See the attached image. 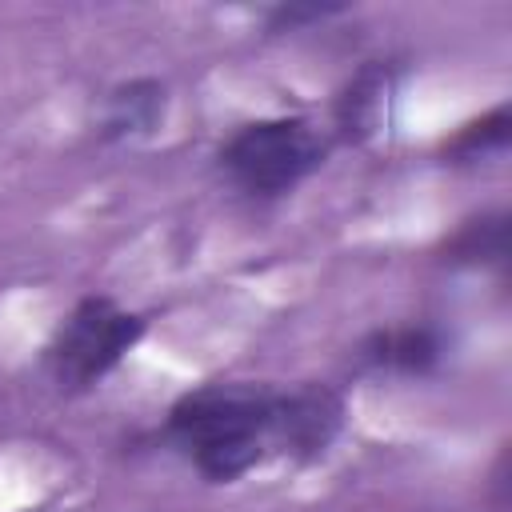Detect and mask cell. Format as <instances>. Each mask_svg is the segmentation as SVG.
Wrapping results in <instances>:
<instances>
[{
  "mask_svg": "<svg viewBox=\"0 0 512 512\" xmlns=\"http://www.w3.org/2000/svg\"><path fill=\"white\" fill-rule=\"evenodd\" d=\"M392 96V72L384 64H368L352 76V84L340 92L336 100V124L348 140H364L372 132H380L384 124V108Z\"/></svg>",
  "mask_w": 512,
  "mask_h": 512,
  "instance_id": "6",
  "label": "cell"
},
{
  "mask_svg": "<svg viewBox=\"0 0 512 512\" xmlns=\"http://www.w3.org/2000/svg\"><path fill=\"white\" fill-rule=\"evenodd\" d=\"M452 260H500L504 256V216H484V220H472L464 224L452 244H448Z\"/></svg>",
  "mask_w": 512,
  "mask_h": 512,
  "instance_id": "8",
  "label": "cell"
},
{
  "mask_svg": "<svg viewBox=\"0 0 512 512\" xmlns=\"http://www.w3.org/2000/svg\"><path fill=\"white\" fill-rule=\"evenodd\" d=\"M504 144H508V108L500 104V108H492L488 116L464 124V128L452 136L448 152H452V156H480V152L504 148Z\"/></svg>",
  "mask_w": 512,
  "mask_h": 512,
  "instance_id": "9",
  "label": "cell"
},
{
  "mask_svg": "<svg viewBox=\"0 0 512 512\" xmlns=\"http://www.w3.org/2000/svg\"><path fill=\"white\" fill-rule=\"evenodd\" d=\"M444 356V344L432 328L424 324H400V328H380L364 340L360 360L372 368L388 372H428Z\"/></svg>",
  "mask_w": 512,
  "mask_h": 512,
  "instance_id": "5",
  "label": "cell"
},
{
  "mask_svg": "<svg viewBox=\"0 0 512 512\" xmlns=\"http://www.w3.org/2000/svg\"><path fill=\"white\" fill-rule=\"evenodd\" d=\"M324 136L304 116H276L244 124L224 148V176L248 196H280L324 164Z\"/></svg>",
  "mask_w": 512,
  "mask_h": 512,
  "instance_id": "2",
  "label": "cell"
},
{
  "mask_svg": "<svg viewBox=\"0 0 512 512\" xmlns=\"http://www.w3.org/2000/svg\"><path fill=\"white\" fill-rule=\"evenodd\" d=\"M332 12H340V8H276L272 12V28L280 32V28H296V24H304V20H324V16H332Z\"/></svg>",
  "mask_w": 512,
  "mask_h": 512,
  "instance_id": "10",
  "label": "cell"
},
{
  "mask_svg": "<svg viewBox=\"0 0 512 512\" xmlns=\"http://www.w3.org/2000/svg\"><path fill=\"white\" fill-rule=\"evenodd\" d=\"M276 412V388L204 384L172 404L168 432L208 480L228 484L276 452Z\"/></svg>",
  "mask_w": 512,
  "mask_h": 512,
  "instance_id": "1",
  "label": "cell"
},
{
  "mask_svg": "<svg viewBox=\"0 0 512 512\" xmlns=\"http://www.w3.org/2000/svg\"><path fill=\"white\" fill-rule=\"evenodd\" d=\"M164 116V88L156 80H132L120 84L108 96L104 108V136L108 140H128V136H144L160 124Z\"/></svg>",
  "mask_w": 512,
  "mask_h": 512,
  "instance_id": "7",
  "label": "cell"
},
{
  "mask_svg": "<svg viewBox=\"0 0 512 512\" xmlns=\"http://www.w3.org/2000/svg\"><path fill=\"white\" fill-rule=\"evenodd\" d=\"M140 336L144 320L136 312H124L104 296H88L68 312V320L48 344L52 380L68 392L92 388L124 360V352H132Z\"/></svg>",
  "mask_w": 512,
  "mask_h": 512,
  "instance_id": "3",
  "label": "cell"
},
{
  "mask_svg": "<svg viewBox=\"0 0 512 512\" xmlns=\"http://www.w3.org/2000/svg\"><path fill=\"white\" fill-rule=\"evenodd\" d=\"M344 404L332 388L308 384L296 392H280V412H276V452L312 460L320 456L332 436L340 432Z\"/></svg>",
  "mask_w": 512,
  "mask_h": 512,
  "instance_id": "4",
  "label": "cell"
}]
</instances>
